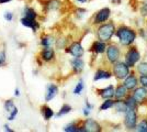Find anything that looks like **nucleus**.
<instances>
[{
	"instance_id": "nucleus-39",
	"label": "nucleus",
	"mask_w": 147,
	"mask_h": 132,
	"mask_svg": "<svg viewBox=\"0 0 147 132\" xmlns=\"http://www.w3.org/2000/svg\"><path fill=\"white\" fill-rule=\"evenodd\" d=\"M5 129H6V131H8V132H12L13 131L12 129H11L10 127L8 126V125H6V126H5Z\"/></svg>"
},
{
	"instance_id": "nucleus-6",
	"label": "nucleus",
	"mask_w": 147,
	"mask_h": 132,
	"mask_svg": "<svg viewBox=\"0 0 147 132\" xmlns=\"http://www.w3.org/2000/svg\"><path fill=\"white\" fill-rule=\"evenodd\" d=\"M137 119L138 116L136 110H127L125 112V117H124V126L127 130H135L136 125H137Z\"/></svg>"
},
{
	"instance_id": "nucleus-41",
	"label": "nucleus",
	"mask_w": 147,
	"mask_h": 132,
	"mask_svg": "<svg viewBox=\"0 0 147 132\" xmlns=\"http://www.w3.org/2000/svg\"><path fill=\"white\" fill-rule=\"evenodd\" d=\"M14 95H16V96H17V97H18V96H20V90H19L18 88H17V89H16V90H14Z\"/></svg>"
},
{
	"instance_id": "nucleus-19",
	"label": "nucleus",
	"mask_w": 147,
	"mask_h": 132,
	"mask_svg": "<svg viewBox=\"0 0 147 132\" xmlns=\"http://www.w3.org/2000/svg\"><path fill=\"white\" fill-rule=\"evenodd\" d=\"M125 102H126V105H127L129 110H137V109H138L140 104H138V101L136 100L132 95H129V96L125 98Z\"/></svg>"
},
{
	"instance_id": "nucleus-5",
	"label": "nucleus",
	"mask_w": 147,
	"mask_h": 132,
	"mask_svg": "<svg viewBox=\"0 0 147 132\" xmlns=\"http://www.w3.org/2000/svg\"><path fill=\"white\" fill-rule=\"evenodd\" d=\"M107 60L108 62L111 64L117 63V61H120V56H121V50L117 47V45L115 44H110L107 46Z\"/></svg>"
},
{
	"instance_id": "nucleus-23",
	"label": "nucleus",
	"mask_w": 147,
	"mask_h": 132,
	"mask_svg": "<svg viewBox=\"0 0 147 132\" xmlns=\"http://www.w3.org/2000/svg\"><path fill=\"white\" fill-rule=\"evenodd\" d=\"M42 114H43V117L45 120H49L54 116V112H53V110L49 107L43 106V107H42Z\"/></svg>"
},
{
	"instance_id": "nucleus-25",
	"label": "nucleus",
	"mask_w": 147,
	"mask_h": 132,
	"mask_svg": "<svg viewBox=\"0 0 147 132\" xmlns=\"http://www.w3.org/2000/svg\"><path fill=\"white\" fill-rule=\"evenodd\" d=\"M136 72L140 75H147V62H141L136 66Z\"/></svg>"
},
{
	"instance_id": "nucleus-40",
	"label": "nucleus",
	"mask_w": 147,
	"mask_h": 132,
	"mask_svg": "<svg viewBox=\"0 0 147 132\" xmlns=\"http://www.w3.org/2000/svg\"><path fill=\"white\" fill-rule=\"evenodd\" d=\"M86 106H87V108H89V109H92V108H93V106H92V105H90L88 100H86Z\"/></svg>"
},
{
	"instance_id": "nucleus-35",
	"label": "nucleus",
	"mask_w": 147,
	"mask_h": 132,
	"mask_svg": "<svg viewBox=\"0 0 147 132\" xmlns=\"http://www.w3.org/2000/svg\"><path fill=\"white\" fill-rule=\"evenodd\" d=\"M6 60H7L6 53L5 52H0V67L6 64Z\"/></svg>"
},
{
	"instance_id": "nucleus-29",
	"label": "nucleus",
	"mask_w": 147,
	"mask_h": 132,
	"mask_svg": "<svg viewBox=\"0 0 147 132\" xmlns=\"http://www.w3.org/2000/svg\"><path fill=\"white\" fill-rule=\"evenodd\" d=\"M84 88H85V85H84V81L82 79H80L78 84L76 85V87L74 89V94L75 95H80L82 93V90H84Z\"/></svg>"
},
{
	"instance_id": "nucleus-4",
	"label": "nucleus",
	"mask_w": 147,
	"mask_h": 132,
	"mask_svg": "<svg viewBox=\"0 0 147 132\" xmlns=\"http://www.w3.org/2000/svg\"><path fill=\"white\" fill-rule=\"evenodd\" d=\"M140 60H141V53L137 50L136 46H131L124 55V62L127 64L131 68L135 67Z\"/></svg>"
},
{
	"instance_id": "nucleus-21",
	"label": "nucleus",
	"mask_w": 147,
	"mask_h": 132,
	"mask_svg": "<svg viewBox=\"0 0 147 132\" xmlns=\"http://www.w3.org/2000/svg\"><path fill=\"white\" fill-rule=\"evenodd\" d=\"M55 56V52L54 50H52L51 47H44L43 52L41 53V57L43 58L44 61H52Z\"/></svg>"
},
{
	"instance_id": "nucleus-8",
	"label": "nucleus",
	"mask_w": 147,
	"mask_h": 132,
	"mask_svg": "<svg viewBox=\"0 0 147 132\" xmlns=\"http://www.w3.org/2000/svg\"><path fill=\"white\" fill-rule=\"evenodd\" d=\"M82 128H84V132H100L102 130L101 126L93 119H87L84 122Z\"/></svg>"
},
{
	"instance_id": "nucleus-3",
	"label": "nucleus",
	"mask_w": 147,
	"mask_h": 132,
	"mask_svg": "<svg viewBox=\"0 0 147 132\" xmlns=\"http://www.w3.org/2000/svg\"><path fill=\"white\" fill-rule=\"evenodd\" d=\"M131 73V67H129L125 62L117 61V63L113 64L112 67V74L115 76V78L119 81H124Z\"/></svg>"
},
{
	"instance_id": "nucleus-16",
	"label": "nucleus",
	"mask_w": 147,
	"mask_h": 132,
	"mask_svg": "<svg viewBox=\"0 0 147 132\" xmlns=\"http://www.w3.org/2000/svg\"><path fill=\"white\" fill-rule=\"evenodd\" d=\"M20 22H21V24H23L24 26H26V28H30V29H32L34 32L36 31L37 29H38V26H40L38 22H36L35 20L29 19V18H26V17L22 18Z\"/></svg>"
},
{
	"instance_id": "nucleus-37",
	"label": "nucleus",
	"mask_w": 147,
	"mask_h": 132,
	"mask_svg": "<svg viewBox=\"0 0 147 132\" xmlns=\"http://www.w3.org/2000/svg\"><path fill=\"white\" fill-rule=\"evenodd\" d=\"M5 19L7 20V21H12V19H13V14H12V12H6L5 13Z\"/></svg>"
},
{
	"instance_id": "nucleus-33",
	"label": "nucleus",
	"mask_w": 147,
	"mask_h": 132,
	"mask_svg": "<svg viewBox=\"0 0 147 132\" xmlns=\"http://www.w3.org/2000/svg\"><path fill=\"white\" fill-rule=\"evenodd\" d=\"M138 82L141 84V86L147 88V75H140L138 77Z\"/></svg>"
},
{
	"instance_id": "nucleus-1",
	"label": "nucleus",
	"mask_w": 147,
	"mask_h": 132,
	"mask_svg": "<svg viewBox=\"0 0 147 132\" xmlns=\"http://www.w3.org/2000/svg\"><path fill=\"white\" fill-rule=\"evenodd\" d=\"M115 35L119 39V42L121 43V45H123V46H131L135 42L137 33L132 28H129L126 25H121L117 29Z\"/></svg>"
},
{
	"instance_id": "nucleus-13",
	"label": "nucleus",
	"mask_w": 147,
	"mask_h": 132,
	"mask_svg": "<svg viewBox=\"0 0 147 132\" xmlns=\"http://www.w3.org/2000/svg\"><path fill=\"white\" fill-rule=\"evenodd\" d=\"M129 89L125 87L124 84H120L117 85V88H115V99H125L127 96H129Z\"/></svg>"
},
{
	"instance_id": "nucleus-26",
	"label": "nucleus",
	"mask_w": 147,
	"mask_h": 132,
	"mask_svg": "<svg viewBox=\"0 0 147 132\" xmlns=\"http://www.w3.org/2000/svg\"><path fill=\"white\" fill-rule=\"evenodd\" d=\"M64 131L66 132H78V131H84V128L81 127H77L76 123H70V125H68L67 127H65L64 128Z\"/></svg>"
},
{
	"instance_id": "nucleus-12",
	"label": "nucleus",
	"mask_w": 147,
	"mask_h": 132,
	"mask_svg": "<svg viewBox=\"0 0 147 132\" xmlns=\"http://www.w3.org/2000/svg\"><path fill=\"white\" fill-rule=\"evenodd\" d=\"M99 95L103 99H111L115 95V88H114L113 85H109L108 87L103 88V89H100L99 90Z\"/></svg>"
},
{
	"instance_id": "nucleus-27",
	"label": "nucleus",
	"mask_w": 147,
	"mask_h": 132,
	"mask_svg": "<svg viewBox=\"0 0 147 132\" xmlns=\"http://www.w3.org/2000/svg\"><path fill=\"white\" fill-rule=\"evenodd\" d=\"M24 14L26 18H29V19H32V20H35L37 17V13L32 9V8H25V11H24Z\"/></svg>"
},
{
	"instance_id": "nucleus-28",
	"label": "nucleus",
	"mask_w": 147,
	"mask_h": 132,
	"mask_svg": "<svg viewBox=\"0 0 147 132\" xmlns=\"http://www.w3.org/2000/svg\"><path fill=\"white\" fill-rule=\"evenodd\" d=\"M71 106H69V105H67V104H65L63 107L61 108V110L58 111V113H57V117H61V116H65V114H67V113H69L70 111H71Z\"/></svg>"
},
{
	"instance_id": "nucleus-15",
	"label": "nucleus",
	"mask_w": 147,
	"mask_h": 132,
	"mask_svg": "<svg viewBox=\"0 0 147 132\" xmlns=\"http://www.w3.org/2000/svg\"><path fill=\"white\" fill-rule=\"evenodd\" d=\"M112 73L109 72V70H105V69H99L94 74V77H93V81L97 82V81H100V79H109L112 77Z\"/></svg>"
},
{
	"instance_id": "nucleus-7",
	"label": "nucleus",
	"mask_w": 147,
	"mask_h": 132,
	"mask_svg": "<svg viewBox=\"0 0 147 132\" xmlns=\"http://www.w3.org/2000/svg\"><path fill=\"white\" fill-rule=\"evenodd\" d=\"M111 16V10L109 8H102L96 13L94 19H93V24H102L105 21H108Z\"/></svg>"
},
{
	"instance_id": "nucleus-18",
	"label": "nucleus",
	"mask_w": 147,
	"mask_h": 132,
	"mask_svg": "<svg viewBox=\"0 0 147 132\" xmlns=\"http://www.w3.org/2000/svg\"><path fill=\"white\" fill-rule=\"evenodd\" d=\"M58 93V87L56 85H49L47 87V90H46V95H45V100L49 101L52 100L54 97Z\"/></svg>"
},
{
	"instance_id": "nucleus-17",
	"label": "nucleus",
	"mask_w": 147,
	"mask_h": 132,
	"mask_svg": "<svg viewBox=\"0 0 147 132\" xmlns=\"http://www.w3.org/2000/svg\"><path fill=\"white\" fill-rule=\"evenodd\" d=\"M84 66H85L84 61H82L80 57H75L74 60H71V67H73L75 73H80V72H82Z\"/></svg>"
},
{
	"instance_id": "nucleus-34",
	"label": "nucleus",
	"mask_w": 147,
	"mask_h": 132,
	"mask_svg": "<svg viewBox=\"0 0 147 132\" xmlns=\"http://www.w3.org/2000/svg\"><path fill=\"white\" fill-rule=\"evenodd\" d=\"M140 12L143 17H146L147 16V2H144V3H142L141 8H140Z\"/></svg>"
},
{
	"instance_id": "nucleus-11",
	"label": "nucleus",
	"mask_w": 147,
	"mask_h": 132,
	"mask_svg": "<svg viewBox=\"0 0 147 132\" xmlns=\"http://www.w3.org/2000/svg\"><path fill=\"white\" fill-rule=\"evenodd\" d=\"M138 78L136 77V75H135L134 73H129V75L124 79V82H123V84L125 85V87L129 89V91L131 90H133L134 88L137 87V85H138Z\"/></svg>"
},
{
	"instance_id": "nucleus-43",
	"label": "nucleus",
	"mask_w": 147,
	"mask_h": 132,
	"mask_svg": "<svg viewBox=\"0 0 147 132\" xmlns=\"http://www.w3.org/2000/svg\"><path fill=\"white\" fill-rule=\"evenodd\" d=\"M121 1H122V0H112V2H113V3H120Z\"/></svg>"
},
{
	"instance_id": "nucleus-2",
	"label": "nucleus",
	"mask_w": 147,
	"mask_h": 132,
	"mask_svg": "<svg viewBox=\"0 0 147 132\" xmlns=\"http://www.w3.org/2000/svg\"><path fill=\"white\" fill-rule=\"evenodd\" d=\"M115 25L113 22H109V23H102L100 24V26L97 30V35H98V39L103 41V42H110L112 37L115 34Z\"/></svg>"
},
{
	"instance_id": "nucleus-14",
	"label": "nucleus",
	"mask_w": 147,
	"mask_h": 132,
	"mask_svg": "<svg viewBox=\"0 0 147 132\" xmlns=\"http://www.w3.org/2000/svg\"><path fill=\"white\" fill-rule=\"evenodd\" d=\"M91 51L94 52L96 54H102L107 51V44L105 42L99 40V41H94L91 45Z\"/></svg>"
},
{
	"instance_id": "nucleus-24",
	"label": "nucleus",
	"mask_w": 147,
	"mask_h": 132,
	"mask_svg": "<svg viewBox=\"0 0 147 132\" xmlns=\"http://www.w3.org/2000/svg\"><path fill=\"white\" fill-rule=\"evenodd\" d=\"M135 131L137 132H147V119L141 120L135 128Z\"/></svg>"
},
{
	"instance_id": "nucleus-38",
	"label": "nucleus",
	"mask_w": 147,
	"mask_h": 132,
	"mask_svg": "<svg viewBox=\"0 0 147 132\" xmlns=\"http://www.w3.org/2000/svg\"><path fill=\"white\" fill-rule=\"evenodd\" d=\"M90 111H91V109H89V108H84V111H82V112H84V114H85V116H89V113H90Z\"/></svg>"
},
{
	"instance_id": "nucleus-31",
	"label": "nucleus",
	"mask_w": 147,
	"mask_h": 132,
	"mask_svg": "<svg viewBox=\"0 0 147 132\" xmlns=\"http://www.w3.org/2000/svg\"><path fill=\"white\" fill-rule=\"evenodd\" d=\"M52 38H49V37H44L42 39V41H41V43L43 45L44 47H51V45H52Z\"/></svg>"
},
{
	"instance_id": "nucleus-20",
	"label": "nucleus",
	"mask_w": 147,
	"mask_h": 132,
	"mask_svg": "<svg viewBox=\"0 0 147 132\" xmlns=\"http://www.w3.org/2000/svg\"><path fill=\"white\" fill-rule=\"evenodd\" d=\"M114 108H115V110H117V112L121 113H125L129 110L127 105H126V102H125L124 99H117L115 104H114Z\"/></svg>"
},
{
	"instance_id": "nucleus-9",
	"label": "nucleus",
	"mask_w": 147,
	"mask_h": 132,
	"mask_svg": "<svg viewBox=\"0 0 147 132\" xmlns=\"http://www.w3.org/2000/svg\"><path fill=\"white\" fill-rule=\"evenodd\" d=\"M69 53L71 54L74 57H81L85 53V50L82 47V45L80 42H74V43L70 44V46L66 50Z\"/></svg>"
},
{
	"instance_id": "nucleus-36",
	"label": "nucleus",
	"mask_w": 147,
	"mask_h": 132,
	"mask_svg": "<svg viewBox=\"0 0 147 132\" xmlns=\"http://www.w3.org/2000/svg\"><path fill=\"white\" fill-rule=\"evenodd\" d=\"M17 114H18V109H14L12 112H10L9 117H8V120H9V121L14 120V118H16V116H17Z\"/></svg>"
},
{
	"instance_id": "nucleus-22",
	"label": "nucleus",
	"mask_w": 147,
	"mask_h": 132,
	"mask_svg": "<svg viewBox=\"0 0 147 132\" xmlns=\"http://www.w3.org/2000/svg\"><path fill=\"white\" fill-rule=\"evenodd\" d=\"M114 104H115V100H113L112 98L111 99H105V100L102 102V105L100 106V110H108L110 108L114 107Z\"/></svg>"
},
{
	"instance_id": "nucleus-30",
	"label": "nucleus",
	"mask_w": 147,
	"mask_h": 132,
	"mask_svg": "<svg viewBox=\"0 0 147 132\" xmlns=\"http://www.w3.org/2000/svg\"><path fill=\"white\" fill-rule=\"evenodd\" d=\"M5 108H6V110L8 112H12L14 109H17V107H16V105H14V102L12 100H7L5 102Z\"/></svg>"
},
{
	"instance_id": "nucleus-42",
	"label": "nucleus",
	"mask_w": 147,
	"mask_h": 132,
	"mask_svg": "<svg viewBox=\"0 0 147 132\" xmlns=\"http://www.w3.org/2000/svg\"><path fill=\"white\" fill-rule=\"evenodd\" d=\"M11 0H0V5H2V3H7V2H10Z\"/></svg>"
},
{
	"instance_id": "nucleus-44",
	"label": "nucleus",
	"mask_w": 147,
	"mask_h": 132,
	"mask_svg": "<svg viewBox=\"0 0 147 132\" xmlns=\"http://www.w3.org/2000/svg\"><path fill=\"white\" fill-rule=\"evenodd\" d=\"M78 2H80V3H85V2H87L88 0H77Z\"/></svg>"
},
{
	"instance_id": "nucleus-10",
	"label": "nucleus",
	"mask_w": 147,
	"mask_h": 132,
	"mask_svg": "<svg viewBox=\"0 0 147 132\" xmlns=\"http://www.w3.org/2000/svg\"><path fill=\"white\" fill-rule=\"evenodd\" d=\"M132 96L138 101V104H143L145 101V99L147 98V88L143 87V86L134 88L133 93H132Z\"/></svg>"
},
{
	"instance_id": "nucleus-32",
	"label": "nucleus",
	"mask_w": 147,
	"mask_h": 132,
	"mask_svg": "<svg viewBox=\"0 0 147 132\" xmlns=\"http://www.w3.org/2000/svg\"><path fill=\"white\" fill-rule=\"evenodd\" d=\"M59 5H61L59 1H57V0H51L49 2V5H47V8L55 10V9H58V8H59Z\"/></svg>"
}]
</instances>
